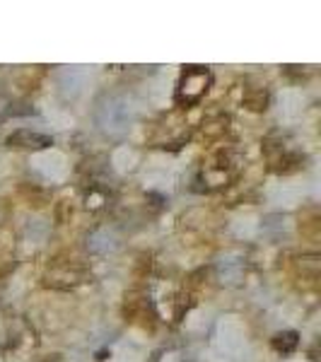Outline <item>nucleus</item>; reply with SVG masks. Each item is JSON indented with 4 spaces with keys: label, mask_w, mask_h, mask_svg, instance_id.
<instances>
[{
    "label": "nucleus",
    "mask_w": 321,
    "mask_h": 362,
    "mask_svg": "<svg viewBox=\"0 0 321 362\" xmlns=\"http://www.w3.org/2000/svg\"><path fill=\"white\" fill-rule=\"evenodd\" d=\"M5 142H8V148H22V150H44L48 145H53V140L48 135L34 133V131H27V128L15 131Z\"/></svg>",
    "instance_id": "20e7f679"
},
{
    "label": "nucleus",
    "mask_w": 321,
    "mask_h": 362,
    "mask_svg": "<svg viewBox=\"0 0 321 362\" xmlns=\"http://www.w3.org/2000/svg\"><path fill=\"white\" fill-rule=\"evenodd\" d=\"M244 104L251 111H263L268 104V89L266 85H249L244 89Z\"/></svg>",
    "instance_id": "39448f33"
},
{
    "label": "nucleus",
    "mask_w": 321,
    "mask_h": 362,
    "mask_svg": "<svg viewBox=\"0 0 321 362\" xmlns=\"http://www.w3.org/2000/svg\"><path fill=\"white\" fill-rule=\"evenodd\" d=\"M131 121H133V106L118 95L106 97L97 109V123L109 135H121L131 126Z\"/></svg>",
    "instance_id": "f257e3e1"
},
{
    "label": "nucleus",
    "mask_w": 321,
    "mask_h": 362,
    "mask_svg": "<svg viewBox=\"0 0 321 362\" xmlns=\"http://www.w3.org/2000/svg\"><path fill=\"white\" fill-rule=\"evenodd\" d=\"M82 278H85V270L82 268H78L75 263H65V266H58L56 263L53 270H48V276H46V283L48 285H53V287H73V285H78L82 283Z\"/></svg>",
    "instance_id": "7ed1b4c3"
},
{
    "label": "nucleus",
    "mask_w": 321,
    "mask_h": 362,
    "mask_svg": "<svg viewBox=\"0 0 321 362\" xmlns=\"http://www.w3.org/2000/svg\"><path fill=\"white\" fill-rule=\"evenodd\" d=\"M5 215H8V210H5V205H3V203H0V222H3V220H5Z\"/></svg>",
    "instance_id": "0eeeda50"
},
{
    "label": "nucleus",
    "mask_w": 321,
    "mask_h": 362,
    "mask_svg": "<svg viewBox=\"0 0 321 362\" xmlns=\"http://www.w3.org/2000/svg\"><path fill=\"white\" fill-rule=\"evenodd\" d=\"M212 82V75L203 65H188L186 70L181 73L179 87H176V104L179 106H193L203 99L208 92V87Z\"/></svg>",
    "instance_id": "f03ea898"
},
{
    "label": "nucleus",
    "mask_w": 321,
    "mask_h": 362,
    "mask_svg": "<svg viewBox=\"0 0 321 362\" xmlns=\"http://www.w3.org/2000/svg\"><path fill=\"white\" fill-rule=\"evenodd\" d=\"M299 343V336L295 333V331H282V333H278V336H273V340H271V346H273V350H278V353H292L295 348H297Z\"/></svg>",
    "instance_id": "423d86ee"
}]
</instances>
